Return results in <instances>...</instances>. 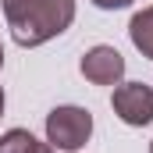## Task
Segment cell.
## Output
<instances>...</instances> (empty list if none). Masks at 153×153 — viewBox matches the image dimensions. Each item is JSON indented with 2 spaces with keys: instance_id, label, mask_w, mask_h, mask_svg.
Here are the masks:
<instances>
[{
  "instance_id": "obj_5",
  "label": "cell",
  "mask_w": 153,
  "mask_h": 153,
  "mask_svg": "<svg viewBox=\"0 0 153 153\" xmlns=\"http://www.w3.org/2000/svg\"><path fill=\"white\" fill-rule=\"evenodd\" d=\"M128 36H132V43H135V50L153 61V7H143L139 14H132Z\"/></svg>"
},
{
  "instance_id": "obj_2",
  "label": "cell",
  "mask_w": 153,
  "mask_h": 153,
  "mask_svg": "<svg viewBox=\"0 0 153 153\" xmlns=\"http://www.w3.org/2000/svg\"><path fill=\"white\" fill-rule=\"evenodd\" d=\"M93 135V114L85 107H53L46 114V139L53 150L75 153Z\"/></svg>"
},
{
  "instance_id": "obj_3",
  "label": "cell",
  "mask_w": 153,
  "mask_h": 153,
  "mask_svg": "<svg viewBox=\"0 0 153 153\" xmlns=\"http://www.w3.org/2000/svg\"><path fill=\"white\" fill-rule=\"evenodd\" d=\"M111 107L125 125H150L153 121V85L146 82H125L111 96Z\"/></svg>"
},
{
  "instance_id": "obj_11",
  "label": "cell",
  "mask_w": 153,
  "mask_h": 153,
  "mask_svg": "<svg viewBox=\"0 0 153 153\" xmlns=\"http://www.w3.org/2000/svg\"><path fill=\"white\" fill-rule=\"evenodd\" d=\"M150 153H153V143H150Z\"/></svg>"
},
{
  "instance_id": "obj_8",
  "label": "cell",
  "mask_w": 153,
  "mask_h": 153,
  "mask_svg": "<svg viewBox=\"0 0 153 153\" xmlns=\"http://www.w3.org/2000/svg\"><path fill=\"white\" fill-rule=\"evenodd\" d=\"M39 153H53V146H46V143H43V146H39Z\"/></svg>"
},
{
  "instance_id": "obj_9",
  "label": "cell",
  "mask_w": 153,
  "mask_h": 153,
  "mask_svg": "<svg viewBox=\"0 0 153 153\" xmlns=\"http://www.w3.org/2000/svg\"><path fill=\"white\" fill-rule=\"evenodd\" d=\"M0 114H4V89H0Z\"/></svg>"
},
{
  "instance_id": "obj_10",
  "label": "cell",
  "mask_w": 153,
  "mask_h": 153,
  "mask_svg": "<svg viewBox=\"0 0 153 153\" xmlns=\"http://www.w3.org/2000/svg\"><path fill=\"white\" fill-rule=\"evenodd\" d=\"M0 68H4V50H0Z\"/></svg>"
},
{
  "instance_id": "obj_1",
  "label": "cell",
  "mask_w": 153,
  "mask_h": 153,
  "mask_svg": "<svg viewBox=\"0 0 153 153\" xmlns=\"http://www.w3.org/2000/svg\"><path fill=\"white\" fill-rule=\"evenodd\" d=\"M4 18L18 46H39L75 22V0H4Z\"/></svg>"
},
{
  "instance_id": "obj_7",
  "label": "cell",
  "mask_w": 153,
  "mask_h": 153,
  "mask_svg": "<svg viewBox=\"0 0 153 153\" xmlns=\"http://www.w3.org/2000/svg\"><path fill=\"white\" fill-rule=\"evenodd\" d=\"M96 7H103V11H117V7H128L132 0H93Z\"/></svg>"
},
{
  "instance_id": "obj_4",
  "label": "cell",
  "mask_w": 153,
  "mask_h": 153,
  "mask_svg": "<svg viewBox=\"0 0 153 153\" xmlns=\"http://www.w3.org/2000/svg\"><path fill=\"white\" fill-rule=\"evenodd\" d=\"M82 75L93 85H117L121 75H125V57L114 46H93L82 57Z\"/></svg>"
},
{
  "instance_id": "obj_6",
  "label": "cell",
  "mask_w": 153,
  "mask_h": 153,
  "mask_svg": "<svg viewBox=\"0 0 153 153\" xmlns=\"http://www.w3.org/2000/svg\"><path fill=\"white\" fill-rule=\"evenodd\" d=\"M39 146L43 143L25 128H11L0 135V153H39Z\"/></svg>"
}]
</instances>
